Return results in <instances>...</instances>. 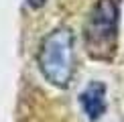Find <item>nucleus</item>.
I'll return each mask as SVG.
<instances>
[{
    "label": "nucleus",
    "instance_id": "nucleus-2",
    "mask_svg": "<svg viewBox=\"0 0 124 122\" xmlns=\"http://www.w3.org/2000/svg\"><path fill=\"white\" fill-rule=\"evenodd\" d=\"M118 4L116 0H98L84 24L85 49L94 59H112L118 41Z\"/></svg>",
    "mask_w": 124,
    "mask_h": 122
},
{
    "label": "nucleus",
    "instance_id": "nucleus-3",
    "mask_svg": "<svg viewBox=\"0 0 124 122\" xmlns=\"http://www.w3.org/2000/svg\"><path fill=\"white\" fill-rule=\"evenodd\" d=\"M79 104L90 120L102 118V114L106 112V85L102 81H92L79 94Z\"/></svg>",
    "mask_w": 124,
    "mask_h": 122
},
{
    "label": "nucleus",
    "instance_id": "nucleus-4",
    "mask_svg": "<svg viewBox=\"0 0 124 122\" xmlns=\"http://www.w3.org/2000/svg\"><path fill=\"white\" fill-rule=\"evenodd\" d=\"M43 4H45V0H29V6H33V8H39Z\"/></svg>",
    "mask_w": 124,
    "mask_h": 122
},
{
    "label": "nucleus",
    "instance_id": "nucleus-1",
    "mask_svg": "<svg viewBox=\"0 0 124 122\" xmlns=\"http://www.w3.org/2000/svg\"><path fill=\"white\" fill-rule=\"evenodd\" d=\"M73 30L57 27L41 41L37 53L39 69L43 77L55 88H67L75 71V49Z\"/></svg>",
    "mask_w": 124,
    "mask_h": 122
}]
</instances>
